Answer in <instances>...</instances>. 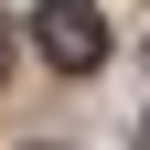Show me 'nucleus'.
Wrapping results in <instances>:
<instances>
[{
  "mask_svg": "<svg viewBox=\"0 0 150 150\" xmlns=\"http://www.w3.org/2000/svg\"><path fill=\"white\" fill-rule=\"evenodd\" d=\"M32 43H43L54 75H97V64H107V22H97V0H43V11H32Z\"/></svg>",
  "mask_w": 150,
  "mask_h": 150,
  "instance_id": "f257e3e1",
  "label": "nucleus"
},
{
  "mask_svg": "<svg viewBox=\"0 0 150 150\" xmlns=\"http://www.w3.org/2000/svg\"><path fill=\"white\" fill-rule=\"evenodd\" d=\"M0 75H11V22H0Z\"/></svg>",
  "mask_w": 150,
  "mask_h": 150,
  "instance_id": "f03ea898",
  "label": "nucleus"
},
{
  "mask_svg": "<svg viewBox=\"0 0 150 150\" xmlns=\"http://www.w3.org/2000/svg\"><path fill=\"white\" fill-rule=\"evenodd\" d=\"M139 150H150V118H139Z\"/></svg>",
  "mask_w": 150,
  "mask_h": 150,
  "instance_id": "7ed1b4c3",
  "label": "nucleus"
}]
</instances>
